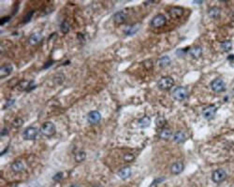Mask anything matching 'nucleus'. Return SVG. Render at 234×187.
<instances>
[{
  "instance_id": "obj_4",
  "label": "nucleus",
  "mask_w": 234,
  "mask_h": 187,
  "mask_svg": "<svg viewBox=\"0 0 234 187\" xmlns=\"http://www.w3.org/2000/svg\"><path fill=\"white\" fill-rule=\"evenodd\" d=\"M211 88L216 93H221L226 90V83L221 78H216L211 82Z\"/></svg>"
},
{
  "instance_id": "obj_7",
  "label": "nucleus",
  "mask_w": 234,
  "mask_h": 187,
  "mask_svg": "<svg viewBox=\"0 0 234 187\" xmlns=\"http://www.w3.org/2000/svg\"><path fill=\"white\" fill-rule=\"evenodd\" d=\"M216 110H217V108L215 105H210V106L206 107L203 109L202 116L204 117L205 119H207V120H211V119L214 118V117L216 116Z\"/></svg>"
},
{
  "instance_id": "obj_21",
  "label": "nucleus",
  "mask_w": 234,
  "mask_h": 187,
  "mask_svg": "<svg viewBox=\"0 0 234 187\" xmlns=\"http://www.w3.org/2000/svg\"><path fill=\"white\" fill-rule=\"evenodd\" d=\"M220 12H221V10H220L219 8H217V7H213V8H211V9L208 10V15H209L210 18L216 19V18H218V17H219Z\"/></svg>"
},
{
  "instance_id": "obj_20",
  "label": "nucleus",
  "mask_w": 234,
  "mask_h": 187,
  "mask_svg": "<svg viewBox=\"0 0 234 187\" xmlns=\"http://www.w3.org/2000/svg\"><path fill=\"white\" fill-rule=\"evenodd\" d=\"M157 64L160 67H167L168 66L171 65V58L167 55H164L158 59Z\"/></svg>"
},
{
  "instance_id": "obj_2",
  "label": "nucleus",
  "mask_w": 234,
  "mask_h": 187,
  "mask_svg": "<svg viewBox=\"0 0 234 187\" xmlns=\"http://www.w3.org/2000/svg\"><path fill=\"white\" fill-rule=\"evenodd\" d=\"M40 133L42 136L50 137L55 133V126L51 122H46L44 123L40 127Z\"/></svg>"
},
{
  "instance_id": "obj_6",
  "label": "nucleus",
  "mask_w": 234,
  "mask_h": 187,
  "mask_svg": "<svg viewBox=\"0 0 234 187\" xmlns=\"http://www.w3.org/2000/svg\"><path fill=\"white\" fill-rule=\"evenodd\" d=\"M87 120L90 125H98L101 120V114L98 110H92L87 115Z\"/></svg>"
},
{
  "instance_id": "obj_29",
  "label": "nucleus",
  "mask_w": 234,
  "mask_h": 187,
  "mask_svg": "<svg viewBox=\"0 0 234 187\" xmlns=\"http://www.w3.org/2000/svg\"><path fill=\"white\" fill-rule=\"evenodd\" d=\"M22 124H23V121H22V118H16V119L13 121V123H12V127H14V128H19V127H21V126L22 125Z\"/></svg>"
},
{
  "instance_id": "obj_15",
  "label": "nucleus",
  "mask_w": 234,
  "mask_h": 187,
  "mask_svg": "<svg viewBox=\"0 0 234 187\" xmlns=\"http://www.w3.org/2000/svg\"><path fill=\"white\" fill-rule=\"evenodd\" d=\"M189 54L193 57V58H195V59H198V58H200V56H201V54H202V49H201V47H200V46H194V47H192V48H190L189 49Z\"/></svg>"
},
{
  "instance_id": "obj_35",
  "label": "nucleus",
  "mask_w": 234,
  "mask_h": 187,
  "mask_svg": "<svg viewBox=\"0 0 234 187\" xmlns=\"http://www.w3.org/2000/svg\"><path fill=\"white\" fill-rule=\"evenodd\" d=\"M9 20H10V17H5V18H2V19H1V21H0V22H0V23H1V26L5 25V23H6Z\"/></svg>"
},
{
  "instance_id": "obj_26",
  "label": "nucleus",
  "mask_w": 234,
  "mask_h": 187,
  "mask_svg": "<svg viewBox=\"0 0 234 187\" xmlns=\"http://www.w3.org/2000/svg\"><path fill=\"white\" fill-rule=\"evenodd\" d=\"M166 123H167V121H166V119L164 118L163 116L156 117V119H155V125H156V126H158V127H164V126H165V125H166Z\"/></svg>"
},
{
  "instance_id": "obj_18",
  "label": "nucleus",
  "mask_w": 234,
  "mask_h": 187,
  "mask_svg": "<svg viewBox=\"0 0 234 187\" xmlns=\"http://www.w3.org/2000/svg\"><path fill=\"white\" fill-rule=\"evenodd\" d=\"M118 175H119V177L122 180H126L128 177H130V175H131V169L129 167H125V168H123V169H121L119 170Z\"/></svg>"
},
{
  "instance_id": "obj_11",
  "label": "nucleus",
  "mask_w": 234,
  "mask_h": 187,
  "mask_svg": "<svg viewBox=\"0 0 234 187\" xmlns=\"http://www.w3.org/2000/svg\"><path fill=\"white\" fill-rule=\"evenodd\" d=\"M127 17V14L126 13V11L124 10H119L117 11L116 13H114L113 15V21L116 22V23H122L126 21Z\"/></svg>"
},
{
  "instance_id": "obj_14",
  "label": "nucleus",
  "mask_w": 234,
  "mask_h": 187,
  "mask_svg": "<svg viewBox=\"0 0 234 187\" xmlns=\"http://www.w3.org/2000/svg\"><path fill=\"white\" fill-rule=\"evenodd\" d=\"M184 164L182 162H175V163L172 164L171 167V171L172 174L177 175V174H180L184 170Z\"/></svg>"
},
{
  "instance_id": "obj_19",
  "label": "nucleus",
  "mask_w": 234,
  "mask_h": 187,
  "mask_svg": "<svg viewBox=\"0 0 234 187\" xmlns=\"http://www.w3.org/2000/svg\"><path fill=\"white\" fill-rule=\"evenodd\" d=\"M185 138H186L185 135L182 131H177L173 135V140H174L175 142H177V143H183V142H184L185 141Z\"/></svg>"
},
{
  "instance_id": "obj_10",
  "label": "nucleus",
  "mask_w": 234,
  "mask_h": 187,
  "mask_svg": "<svg viewBox=\"0 0 234 187\" xmlns=\"http://www.w3.org/2000/svg\"><path fill=\"white\" fill-rule=\"evenodd\" d=\"M183 13H184V10L180 7H173L169 10V14L173 19H179L180 17H182Z\"/></svg>"
},
{
  "instance_id": "obj_23",
  "label": "nucleus",
  "mask_w": 234,
  "mask_h": 187,
  "mask_svg": "<svg viewBox=\"0 0 234 187\" xmlns=\"http://www.w3.org/2000/svg\"><path fill=\"white\" fill-rule=\"evenodd\" d=\"M221 49H222V51H224V52H226V53L229 52V51L232 49V43H231V41H230V40L223 41V42L221 43Z\"/></svg>"
},
{
  "instance_id": "obj_34",
  "label": "nucleus",
  "mask_w": 234,
  "mask_h": 187,
  "mask_svg": "<svg viewBox=\"0 0 234 187\" xmlns=\"http://www.w3.org/2000/svg\"><path fill=\"white\" fill-rule=\"evenodd\" d=\"M144 66H145L147 69H149V68L153 67V62H152V61H150V60H147V61L144 63Z\"/></svg>"
},
{
  "instance_id": "obj_8",
  "label": "nucleus",
  "mask_w": 234,
  "mask_h": 187,
  "mask_svg": "<svg viewBox=\"0 0 234 187\" xmlns=\"http://www.w3.org/2000/svg\"><path fill=\"white\" fill-rule=\"evenodd\" d=\"M226 177H227V172L222 169H218L215 170L212 174V180L216 183L222 182L223 181H225Z\"/></svg>"
},
{
  "instance_id": "obj_22",
  "label": "nucleus",
  "mask_w": 234,
  "mask_h": 187,
  "mask_svg": "<svg viewBox=\"0 0 234 187\" xmlns=\"http://www.w3.org/2000/svg\"><path fill=\"white\" fill-rule=\"evenodd\" d=\"M172 136V132L169 128H163L159 132V137L162 139H169Z\"/></svg>"
},
{
  "instance_id": "obj_17",
  "label": "nucleus",
  "mask_w": 234,
  "mask_h": 187,
  "mask_svg": "<svg viewBox=\"0 0 234 187\" xmlns=\"http://www.w3.org/2000/svg\"><path fill=\"white\" fill-rule=\"evenodd\" d=\"M150 124H151V119L149 116H146V115L142 117V118L139 119V121H138V125L140 128H145V127L149 126Z\"/></svg>"
},
{
  "instance_id": "obj_38",
  "label": "nucleus",
  "mask_w": 234,
  "mask_h": 187,
  "mask_svg": "<svg viewBox=\"0 0 234 187\" xmlns=\"http://www.w3.org/2000/svg\"><path fill=\"white\" fill-rule=\"evenodd\" d=\"M69 187H79V186H78V185H74V184H73V185H71V186H69Z\"/></svg>"
},
{
  "instance_id": "obj_16",
  "label": "nucleus",
  "mask_w": 234,
  "mask_h": 187,
  "mask_svg": "<svg viewBox=\"0 0 234 187\" xmlns=\"http://www.w3.org/2000/svg\"><path fill=\"white\" fill-rule=\"evenodd\" d=\"M12 171L18 173V172H21L23 170V169H25V165H23V163L21 161V160H17V161H14L11 166H10Z\"/></svg>"
},
{
  "instance_id": "obj_27",
  "label": "nucleus",
  "mask_w": 234,
  "mask_h": 187,
  "mask_svg": "<svg viewBox=\"0 0 234 187\" xmlns=\"http://www.w3.org/2000/svg\"><path fill=\"white\" fill-rule=\"evenodd\" d=\"M86 158V153L84 152H79L75 154V161L78 163H81L83 161H84Z\"/></svg>"
},
{
  "instance_id": "obj_13",
  "label": "nucleus",
  "mask_w": 234,
  "mask_h": 187,
  "mask_svg": "<svg viewBox=\"0 0 234 187\" xmlns=\"http://www.w3.org/2000/svg\"><path fill=\"white\" fill-rule=\"evenodd\" d=\"M42 39H43V36L41 35V33H34L28 38V43L30 45H37L39 42H41Z\"/></svg>"
},
{
  "instance_id": "obj_36",
  "label": "nucleus",
  "mask_w": 234,
  "mask_h": 187,
  "mask_svg": "<svg viewBox=\"0 0 234 187\" xmlns=\"http://www.w3.org/2000/svg\"><path fill=\"white\" fill-rule=\"evenodd\" d=\"M8 134V130L6 128H4L3 130H1V137H4Z\"/></svg>"
},
{
  "instance_id": "obj_30",
  "label": "nucleus",
  "mask_w": 234,
  "mask_h": 187,
  "mask_svg": "<svg viewBox=\"0 0 234 187\" xmlns=\"http://www.w3.org/2000/svg\"><path fill=\"white\" fill-rule=\"evenodd\" d=\"M123 159H124L126 162L129 163V162H132V161L135 159V156H134L132 153H126V154L124 155V157H123Z\"/></svg>"
},
{
  "instance_id": "obj_3",
  "label": "nucleus",
  "mask_w": 234,
  "mask_h": 187,
  "mask_svg": "<svg viewBox=\"0 0 234 187\" xmlns=\"http://www.w3.org/2000/svg\"><path fill=\"white\" fill-rule=\"evenodd\" d=\"M174 84V80L171 77H162L157 82V86L161 90H169L171 89Z\"/></svg>"
},
{
  "instance_id": "obj_5",
  "label": "nucleus",
  "mask_w": 234,
  "mask_h": 187,
  "mask_svg": "<svg viewBox=\"0 0 234 187\" xmlns=\"http://www.w3.org/2000/svg\"><path fill=\"white\" fill-rule=\"evenodd\" d=\"M167 22V19L163 14H157L155 15L152 21H151V26L155 28L162 27L163 26H165Z\"/></svg>"
},
{
  "instance_id": "obj_37",
  "label": "nucleus",
  "mask_w": 234,
  "mask_h": 187,
  "mask_svg": "<svg viewBox=\"0 0 234 187\" xmlns=\"http://www.w3.org/2000/svg\"><path fill=\"white\" fill-rule=\"evenodd\" d=\"M94 187H103V186H102V185H100V184H98V185H95Z\"/></svg>"
},
{
  "instance_id": "obj_31",
  "label": "nucleus",
  "mask_w": 234,
  "mask_h": 187,
  "mask_svg": "<svg viewBox=\"0 0 234 187\" xmlns=\"http://www.w3.org/2000/svg\"><path fill=\"white\" fill-rule=\"evenodd\" d=\"M62 178H63V172H57V173L53 177V180H54V181H59L62 180Z\"/></svg>"
},
{
  "instance_id": "obj_33",
  "label": "nucleus",
  "mask_w": 234,
  "mask_h": 187,
  "mask_svg": "<svg viewBox=\"0 0 234 187\" xmlns=\"http://www.w3.org/2000/svg\"><path fill=\"white\" fill-rule=\"evenodd\" d=\"M13 103H14V99H10V100H8V101L6 102L5 106H4V109H8L9 107H11Z\"/></svg>"
},
{
  "instance_id": "obj_12",
  "label": "nucleus",
  "mask_w": 234,
  "mask_h": 187,
  "mask_svg": "<svg viewBox=\"0 0 234 187\" xmlns=\"http://www.w3.org/2000/svg\"><path fill=\"white\" fill-rule=\"evenodd\" d=\"M12 69H13V67L11 65L7 64V65L2 66L1 68H0V78L3 79V78L8 77L12 72Z\"/></svg>"
},
{
  "instance_id": "obj_1",
  "label": "nucleus",
  "mask_w": 234,
  "mask_h": 187,
  "mask_svg": "<svg viewBox=\"0 0 234 187\" xmlns=\"http://www.w3.org/2000/svg\"><path fill=\"white\" fill-rule=\"evenodd\" d=\"M172 97L177 101H184L188 97V91L185 87L178 86L172 92Z\"/></svg>"
},
{
  "instance_id": "obj_32",
  "label": "nucleus",
  "mask_w": 234,
  "mask_h": 187,
  "mask_svg": "<svg viewBox=\"0 0 234 187\" xmlns=\"http://www.w3.org/2000/svg\"><path fill=\"white\" fill-rule=\"evenodd\" d=\"M32 15H33V11H29V12H28V13L26 14V18H25V19H23V22H26L30 21V19H31Z\"/></svg>"
},
{
  "instance_id": "obj_9",
  "label": "nucleus",
  "mask_w": 234,
  "mask_h": 187,
  "mask_svg": "<svg viewBox=\"0 0 234 187\" xmlns=\"http://www.w3.org/2000/svg\"><path fill=\"white\" fill-rule=\"evenodd\" d=\"M38 129L36 127H27L22 133V137L26 140H33L37 137L38 136Z\"/></svg>"
},
{
  "instance_id": "obj_28",
  "label": "nucleus",
  "mask_w": 234,
  "mask_h": 187,
  "mask_svg": "<svg viewBox=\"0 0 234 187\" xmlns=\"http://www.w3.org/2000/svg\"><path fill=\"white\" fill-rule=\"evenodd\" d=\"M30 85H31L30 82H28V81H22L19 83V88L21 90H27V89H30Z\"/></svg>"
},
{
  "instance_id": "obj_24",
  "label": "nucleus",
  "mask_w": 234,
  "mask_h": 187,
  "mask_svg": "<svg viewBox=\"0 0 234 187\" xmlns=\"http://www.w3.org/2000/svg\"><path fill=\"white\" fill-rule=\"evenodd\" d=\"M138 29H139V26L133 25V26H129L128 28H127V29L125 30V34H126L127 36H132V35H134V34L137 33Z\"/></svg>"
},
{
  "instance_id": "obj_25",
  "label": "nucleus",
  "mask_w": 234,
  "mask_h": 187,
  "mask_svg": "<svg viewBox=\"0 0 234 187\" xmlns=\"http://www.w3.org/2000/svg\"><path fill=\"white\" fill-rule=\"evenodd\" d=\"M60 30H61V32L64 33V34H67V33L69 32V30H70V26H69V23L67 22V21H63V22H61V25H60Z\"/></svg>"
}]
</instances>
